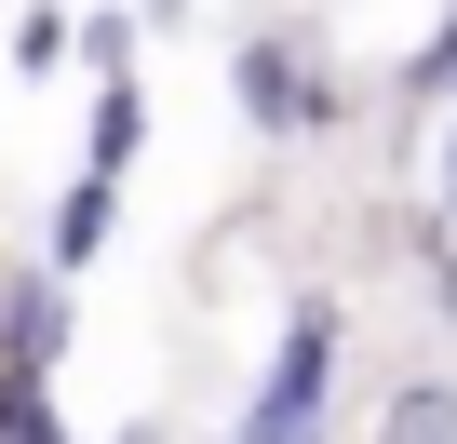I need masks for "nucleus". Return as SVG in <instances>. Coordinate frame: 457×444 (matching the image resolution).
I'll use <instances>...</instances> for the list:
<instances>
[{
    "mask_svg": "<svg viewBox=\"0 0 457 444\" xmlns=\"http://www.w3.org/2000/svg\"><path fill=\"white\" fill-rule=\"evenodd\" d=\"M323 404H337V310L296 297V323L270 350V390L243 404V444H323Z\"/></svg>",
    "mask_w": 457,
    "mask_h": 444,
    "instance_id": "f257e3e1",
    "label": "nucleus"
},
{
    "mask_svg": "<svg viewBox=\"0 0 457 444\" xmlns=\"http://www.w3.org/2000/svg\"><path fill=\"white\" fill-rule=\"evenodd\" d=\"M228 95H243V121H256V135H296V121L323 108V95L296 81V54H283V41H243V68H228Z\"/></svg>",
    "mask_w": 457,
    "mask_h": 444,
    "instance_id": "f03ea898",
    "label": "nucleus"
},
{
    "mask_svg": "<svg viewBox=\"0 0 457 444\" xmlns=\"http://www.w3.org/2000/svg\"><path fill=\"white\" fill-rule=\"evenodd\" d=\"M108 202H121V188H95V175L54 202V243H41V270H68V283H81V270L108 256Z\"/></svg>",
    "mask_w": 457,
    "mask_h": 444,
    "instance_id": "7ed1b4c3",
    "label": "nucleus"
},
{
    "mask_svg": "<svg viewBox=\"0 0 457 444\" xmlns=\"http://www.w3.org/2000/svg\"><path fill=\"white\" fill-rule=\"evenodd\" d=\"M135 135H148V108H135V81H108V95H95V148H81V175H95V188H121Z\"/></svg>",
    "mask_w": 457,
    "mask_h": 444,
    "instance_id": "20e7f679",
    "label": "nucleus"
},
{
    "mask_svg": "<svg viewBox=\"0 0 457 444\" xmlns=\"http://www.w3.org/2000/svg\"><path fill=\"white\" fill-rule=\"evenodd\" d=\"M54 337H68V323H54V283H28L14 310H0V350H14V390H28L41 364H54Z\"/></svg>",
    "mask_w": 457,
    "mask_h": 444,
    "instance_id": "39448f33",
    "label": "nucleus"
},
{
    "mask_svg": "<svg viewBox=\"0 0 457 444\" xmlns=\"http://www.w3.org/2000/svg\"><path fill=\"white\" fill-rule=\"evenodd\" d=\"M377 444H457V390L430 377V390H403L390 417H377Z\"/></svg>",
    "mask_w": 457,
    "mask_h": 444,
    "instance_id": "423d86ee",
    "label": "nucleus"
},
{
    "mask_svg": "<svg viewBox=\"0 0 457 444\" xmlns=\"http://www.w3.org/2000/svg\"><path fill=\"white\" fill-rule=\"evenodd\" d=\"M68 41H81V54H95V68L121 81V54H135V14H95V28H68Z\"/></svg>",
    "mask_w": 457,
    "mask_h": 444,
    "instance_id": "0eeeda50",
    "label": "nucleus"
},
{
    "mask_svg": "<svg viewBox=\"0 0 457 444\" xmlns=\"http://www.w3.org/2000/svg\"><path fill=\"white\" fill-rule=\"evenodd\" d=\"M0 444H68V431H54V417H41L28 390H0Z\"/></svg>",
    "mask_w": 457,
    "mask_h": 444,
    "instance_id": "6e6552de",
    "label": "nucleus"
},
{
    "mask_svg": "<svg viewBox=\"0 0 457 444\" xmlns=\"http://www.w3.org/2000/svg\"><path fill=\"white\" fill-rule=\"evenodd\" d=\"M403 95H457V28H444V41H430V54L403 68Z\"/></svg>",
    "mask_w": 457,
    "mask_h": 444,
    "instance_id": "1a4fd4ad",
    "label": "nucleus"
},
{
    "mask_svg": "<svg viewBox=\"0 0 457 444\" xmlns=\"http://www.w3.org/2000/svg\"><path fill=\"white\" fill-rule=\"evenodd\" d=\"M444 215H457V148H444Z\"/></svg>",
    "mask_w": 457,
    "mask_h": 444,
    "instance_id": "9d476101",
    "label": "nucleus"
}]
</instances>
